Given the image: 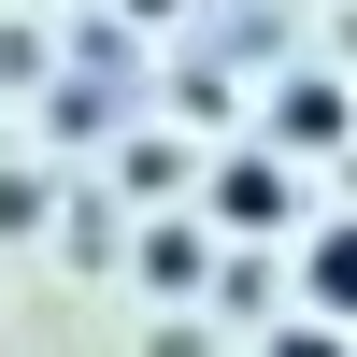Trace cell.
Listing matches in <instances>:
<instances>
[{"label": "cell", "instance_id": "1", "mask_svg": "<svg viewBox=\"0 0 357 357\" xmlns=\"http://www.w3.org/2000/svg\"><path fill=\"white\" fill-rule=\"evenodd\" d=\"M301 301L329 314V329H357V215H329V229L301 243Z\"/></svg>", "mask_w": 357, "mask_h": 357}, {"label": "cell", "instance_id": "2", "mask_svg": "<svg viewBox=\"0 0 357 357\" xmlns=\"http://www.w3.org/2000/svg\"><path fill=\"white\" fill-rule=\"evenodd\" d=\"M215 229H286V158H229L215 172Z\"/></svg>", "mask_w": 357, "mask_h": 357}, {"label": "cell", "instance_id": "3", "mask_svg": "<svg viewBox=\"0 0 357 357\" xmlns=\"http://www.w3.org/2000/svg\"><path fill=\"white\" fill-rule=\"evenodd\" d=\"M272 129H286V143H301V158H314V143H343V129H357V100H343L329 72H301V86H286V100H272Z\"/></svg>", "mask_w": 357, "mask_h": 357}, {"label": "cell", "instance_id": "4", "mask_svg": "<svg viewBox=\"0 0 357 357\" xmlns=\"http://www.w3.org/2000/svg\"><path fill=\"white\" fill-rule=\"evenodd\" d=\"M272 357H357V343L329 329V314H301V329H272Z\"/></svg>", "mask_w": 357, "mask_h": 357}]
</instances>
